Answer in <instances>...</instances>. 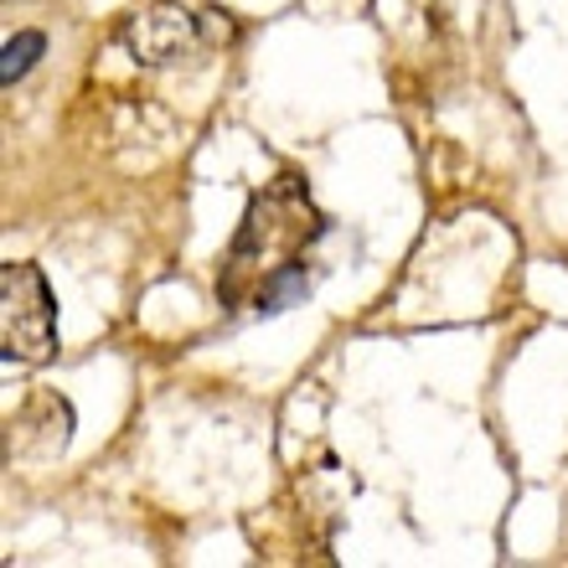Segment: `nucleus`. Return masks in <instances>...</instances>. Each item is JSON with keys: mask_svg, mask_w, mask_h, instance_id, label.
<instances>
[{"mask_svg": "<svg viewBox=\"0 0 568 568\" xmlns=\"http://www.w3.org/2000/svg\"><path fill=\"white\" fill-rule=\"evenodd\" d=\"M0 346L6 362H47L58 352V300L37 264L0 270Z\"/></svg>", "mask_w": 568, "mask_h": 568, "instance_id": "f03ea898", "label": "nucleus"}, {"mask_svg": "<svg viewBox=\"0 0 568 568\" xmlns=\"http://www.w3.org/2000/svg\"><path fill=\"white\" fill-rule=\"evenodd\" d=\"M227 37V21L217 11H192V6H176V0H161L140 11L130 27H124V47L135 52V62L150 68H165V62H181L202 52L207 42Z\"/></svg>", "mask_w": 568, "mask_h": 568, "instance_id": "7ed1b4c3", "label": "nucleus"}, {"mask_svg": "<svg viewBox=\"0 0 568 568\" xmlns=\"http://www.w3.org/2000/svg\"><path fill=\"white\" fill-rule=\"evenodd\" d=\"M42 52H47V37H42V31H16L11 42H6L0 83H6V89H16V83H21V78L37 68V58H42Z\"/></svg>", "mask_w": 568, "mask_h": 568, "instance_id": "20e7f679", "label": "nucleus"}, {"mask_svg": "<svg viewBox=\"0 0 568 568\" xmlns=\"http://www.w3.org/2000/svg\"><path fill=\"white\" fill-rule=\"evenodd\" d=\"M331 233L326 212L315 207L305 176L284 171L264 181L239 223V239L217 270V305L223 311L280 315L311 295L315 248Z\"/></svg>", "mask_w": 568, "mask_h": 568, "instance_id": "f257e3e1", "label": "nucleus"}]
</instances>
